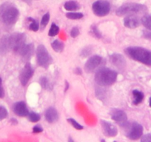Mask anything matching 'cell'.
<instances>
[{"instance_id":"cell-1","label":"cell","mask_w":151,"mask_h":142,"mask_svg":"<svg viewBox=\"0 0 151 142\" xmlns=\"http://www.w3.org/2000/svg\"><path fill=\"white\" fill-rule=\"evenodd\" d=\"M19 10L13 4L5 2L0 5V20L6 25H13L19 17Z\"/></svg>"},{"instance_id":"cell-2","label":"cell","mask_w":151,"mask_h":142,"mask_svg":"<svg viewBox=\"0 0 151 142\" xmlns=\"http://www.w3.org/2000/svg\"><path fill=\"white\" fill-rule=\"evenodd\" d=\"M126 53L133 60L141 62L147 66H151V51L141 47H129Z\"/></svg>"},{"instance_id":"cell-3","label":"cell","mask_w":151,"mask_h":142,"mask_svg":"<svg viewBox=\"0 0 151 142\" xmlns=\"http://www.w3.org/2000/svg\"><path fill=\"white\" fill-rule=\"evenodd\" d=\"M117 73L110 68H101L95 75V81L101 86H110L116 81Z\"/></svg>"},{"instance_id":"cell-4","label":"cell","mask_w":151,"mask_h":142,"mask_svg":"<svg viewBox=\"0 0 151 142\" xmlns=\"http://www.w3.org/2000/svg\"><path fill=\"white\" fill-rule=\"evenodd\" d=\"M147 11V8L145 5L139 3H126L120 6L116 11L119 16L130 14H145Z\"/></svg>"},{"instance_id":"cell-5","label":"cell","mask_w":151,"mask_h":142,"mask_svg":"<svg viewBox=\"0 0 151 142\" xmlns=\"http://www.w3.org/2000/svg\"><path fill=\"white\" fill-rule=\"evenodd\" d=\"M10 50H13L15 53L19 54L20 50L25 44L26 37L24 33H14L8 35Z\"/></svg>"},{"instance_id":"cell-6","label":"cell","mask_w":151,"mask_h":142,"mask_svg":"<svg viewBox=\"0 0 151 142\" xmlns=\"http://www.w3.org/2000/svg\"><path fill=\"white\" fill-rule=\"evenodd\" d=\"M123 126L126 127V136L131 140H137L140 138L143 134V127L137 122H134L131 124H123Z\"/></svg>"},{"instance_id":"cell-7","label":"cell","mask_w":151,"mask_h":142,"mask_svg":"<svg viewBox=\"0 0 151 142\" xmlns=\"http://www.w3.org/2000/svg\"><path fill=\"white\" fill-rule=\"evenodd\" d=\"M36 58L38 65L42 67H47L51 62V58L49 55L48 51L44 45L40 44L36 49Z\"/></svg>"},{"instance_id":"cell-8","label":"cell","mask_w":151,"mask_h":142,"mask_svg":"<svg viewBox=\"0 0 151 142\" xmlns=\"http://www.w3.org/2000/svg\"><path fill=\"white\" fill-rule=\"evenodd\" d=\"M93 12L97 16H105L110 11V5L105 0H99L92 5Z\"/></svg>"},{"instance_id":"cell-9","label":"cell","mask_w":151,"mask_h":142,"mask_svg":"<svg viewBox=\"0 0 151 142\" xmlns=\"http://www.w3.org/2000/svg\"><path fill=\"white\" fill-rule=\"evenodd\" d=\"M33 73H34V70H33V67H31V65L30 64L27 63L25 65V66L24 67L22 70L21 73L19 75V79L20 82H21L22 85L23 86H25L27 84V82H29L31 77L33 76Z\"/></svg>"},{"instance_id":"cell-10","label":"cell","mask_w":151,"mask_h":142,"mask_svg":"<svg viewBox=\"0 0 151 142\" xmlns=\"http://www.w3.org/2000/svg\"><path fill=\"white\" fill-rule=\"evenodd\" d=\"M102 58L99 56H93L90 58L85 65V70L88 73H92L101 64Z\"/></svg>"},{"instance_id":"cell-11","label":"cell","mask_w":151,"mask_h":142,"mask_svg":"<svg viewBox=\"0 0 151 142\" xmlns=\"http://www.w3.org/2000/svg\"><path fill=\"white\" fill-rule=\"evenodd\" d=\"M110 62L118 69L124 70L126 67V61L124 56L119 53H113L110 56Z\"/></svg>"},{"instance_id":"cell-12","label":"cell","mask_w":151,"mask_h":142,"mask_svg":"<svg viewBox=\"0 0 151 142\" xmlns=\"http://www.w3.org/2000/svg\"><path fill=\"white\" fill-rule=\"evenodd\" d=\"M101 123L103 132L105 136H107V137H114L116 136L118 133V130L113 124L105 121H101Z\"/></svg>"},{"instance_id":"cell-13","label":"cell","mask_w":151,"mask_h":142,"mask_svg":"<svg viewBox=\"0 0 151 142\" xmlns=\"http://www.w3.org/2000/svg\"><path fill=\"white\" fill-rule=\"evenodd\" d=\"M110 115L112 119L119 123L120 124H123L126 123L127 120V116L124 111L121 110L113 109L110 111Z\"/></svg>"},{"instance_id":"cell-14","label":"cell","mask_w":151,"mask_h":142,"mask_svg":"<svg viewBox=\"0 0 151 142\" xmlns=\"http://www.w3.org/2000/svg\"><path fill=\"white\" fill-rule=\"evenodd\" d=\"M13 110L16 115H19L20 117H25L27 116L29 114V111L27 108L25 103L23 101H19L16 104H14L13 107Z\"/></svg>"},{"instance_id":"cell-15","label":"cell","mask_w":151,"mask_h":142,"mask_svg":"<svg viewBox=\"0 0 151 142\" xmlns=\"http://www.w3.org/2000/svg\"><path fill=\"white\" fill-rule=\"evenodd\" d=\"M141 24V20L135 14H130L124 19V25L128 28H136Z\"/></svg>"},{"instance_id":"cell-16","label":"cell","mask_w":151,"mask_h":142,"mask_svg":"<svg viewBox=\"0 0 151 142\" xmlns=\"http://www.w3.org/2000/svg\"><path fill=\"white\" fill-rule=\"evenodd\" d=\"M33 53H34V46L33 44H24V47L22 48L20 50L19 55L22 56V58L24 59V60H29L33 56Z\"/></svg>"},{"instance_id":"cell-17","label":"cell","mask_w":151,"mask_h":142,"mask_svg":"<svg viewBox=\"0 0 151 142\" xmlns=\"http://www.w3.org/2000/svg\"><path fill=\"white\" fill-rule=\"evenodd\" d=\"M45 119L49 123H54L59 118V114L57 110L53 108H50L45 111Z\"/></svg>"},{"instance_id":"cell-18","label":"cell","mask_w":151,"mask_h":142,"mask_svg":"<svg viewBox=\"0 0 151 142\" xmlns=\"http://www.w3.org/2000/svg\"><path fill=\"white\" fill-rule=\"evenodd\" d=\"M8 51H10L8 35H5L0 39V53L5 54Z\"/></svg>"},{"instance_id":"cell-19","label":"cell","mask_w":151,"mask_h":142,"mask_svg":"<svg viewBox=\"0 0 151 142\" xmlns=\"http://www.w3.org/2000/svg\"><path fill=\"white\" fill-rule=\"evenodd\" d=\"M64 7L68 11H76L79 9V5L75 1H68L65 2Z\"/></svg>"},{"instance_id":"cell-20","label":"cell","mask_w":151,"mask_h":142,"mask_svg":"<svg viewBox=\"0 0 151 142\" xmlns=\"http://www.w3.org/2000/svg\"><path fill=\"white\" fill-rule=\"evenodd\" d=\"M133 95L134 97V100H133V104L135 105H138V104H140L144 99V93L141 91L137 90H135L133 91Z\"/></svg>"},{"instance_id":"cell-21","label":"cell","mask_w":151,"mask_h":142,"mask_svg":"<svg viewBox=\"0 0 151 142\" xmlns=\"http://www.w3.org/2000/svg\"><path fill=\"white\" fill-rule=\"evenodd\" d=\"M51 46L53 50L57 53H61L64 49V44L59 40H55L54 42H53Z\"/></svg>"},{"instance_id":"cell-22","label":"cell","mask_w":151,"mask_h":142,"mask_svg":"<svg viewBox=\"0 0 151 142\" xmlns=\"http://www.w3.org/2000/svg\"><path fill=\"white\" fill-rule=\"evenodd\" d=\"M141 22L147 29L151 30V15H146L142 17Z\"/></svg>"},{"instance_id":"cell-23","label":"cell","mask_w":151,"mask_h":142,"mask_svg":"<svg viewBox=\"0 0 151 142\" xmlns=\"http://www.w3.org/2000/svg\"><path fill=\"white\" fill-rule=\"evenodd\" d=\"M66 16L70 19H80L84 16L82 13H75V12H68L66 14Z\"/></svg>"},{"instance_id":"cell-24","label":"cell","mask_w":151,"mask_h":142,"mask_svg":"<svg viewBox=\"0 0 151 142\" xmlns=\"http://www.w3.org/2000/svg\"><path fill=\"white\" fill-rule=\"evenodd\" d=\"M40 82L41 86L42 87V88H44V89L50 90V88H51V85H50V82H49L47 78L45 77V76H42V77L40 79Z\"/></svg>"},{"instance_id":"cell-25","label":"cell","mask_w":151,"mask_h":142,"mask_svg":"<svg viewBox=\"0 0 151 142\" xmlns=\"http://www.w3.org/2000/svg\"><path fill=\"white\" fill-rule=\"evenodd\" d=\"M59 28L57 25H56L55 23H53L50 26V30H49L48 35L50 37H55L59 33Z\"/></svg>"},{"instance_id":"cell-26","label":"cell","mask_w":151,"mask_h":142,"mask_svg":"<svg viewBox=\"0 0 151 142\" xmlns=\"http://www.w3.org/2000/svg\"><path fill=\"white\" fill-rule=\"evenodd\" d=\"M28 20L31 22V23H30V25H29V29H30V30H33V31H37V30H39V28H40L39 23H38L35 19L30 18V17L28 19Z\"/></svg>"},{"instance_id":"cell-27","label":"cell","mask_w":151,"mask_h":142,"mask_svg":"<svg viewBox=\"0 0 151 142\" xmlns=\"http://www.w3.org/2000/svg\"><path fill=\"white\" fill-rule=\"evenodd\" d=\"M28 118L31 122H37L40 120V115L35 112H30L28 114Z\"/></svg>"},{"instance_id":"cell-28","label":"cell","mask_w":151,"mask_h":142,"mask_svg":"<svg viewBox=\"0 0 151 142\" xmlns=\"http://www.w3.org/2000/svg\"><path fill=\"white\" fill-rule=\"evenodd\" d=\"M49 20H50V14H49V13H47V14H45L42 19L41 23H40V26H41L42 28H45L47 26V23L49 22Z\"/></svg>"},{"instance_id":"cell-29","label":"cell","mask_w":151,"mask_h":142,"mask_svg":"<svg viewBox=\"0 0 151 142\" xmlns=\"http://www.w3.org/2000/svg\"><path fill=\"white\" fill-rule=\"evenodd\" d=\"M68 121L69 123H70L71 125L73 126V127H74V128H76V130H82V129L84 128L83 126H82L81 124H79V123L77 122V121H76L75 120L73 119V118H68Z\"/></svg>"},{"instance_id":"cell-30","label":"cell","mask_w":151,"mask_h":142,"mask_svg":"<svg viewBox=\"0 0 151 142\" xmlns=\"http://www.w3.org/2000/svg\"><path fill=\"white\" fill-rule=\"evenodd\" d=\"M8 116V110L3 106H0V121L5 119Z\"/></svg>"},{"instance_id":"cell-31","label":"cell","mask_w":151,"mask_h":142,"mask_svg":"<svg viewBox=\"0 0 151 142\" xmlns=\"http://www.w3.org/2000/svg\"><path fill=\"white\" fill-rule=\"evenodd\" d=\"M91 32L93 33V35H94V37H97V38H101V33H100L99 30H98V28L96 27V26L93 25L92 27H91Z\"/></svg>"},{"instance_id":"cell-32","label":"cell","mask_w":151,"mask_h":142,"mask_svg":"<svg viewBox=\"0 0 151 142\" xmlns=\"http://www.w3.org/2000/svg\"><path fill=\"white\" fill-rule=\"evenodd\" d=\"M79 34V30L78 27H73L70 31V36L73 38L78 37Z\"/></svg>"},{"instance_id":"cell-33","label":"cell","mask_w":151,"mask_h":142,"mask_svg":"<svg viewBox=\"0 0 151 142\" xmlns=\"http://www.w3.org/2000/svg\"><path fill=\"white\" fill-rule=\"evenodd\" d=\"M142 142H151V134H146L141 138Z\"/></svg>"},{"instance_id":"cell-34","label":"cell","mask_w":151,"mask_h":142,"mask_svg":"<svg viewBox=\"0 0 151 142\" xmlns=\"http://www.w3.org/2000/svg\"><path fill=\"white\" fill-rule=\"evenodd\" d=\"M143 37L147 39L151 40V30H145L143 32Z\"/></svg>"},{"instance_id":"cell-35","label":"cell","mask_w":151,"mask_h":142,"mask_svg":"<svg viewBox=\"0 0 151 142\" xmlns=\"http://www.w3.org/2000/svg\"><path fill=\"white\" fill-rule=\"evenodd\" d=\"M4 96H5V91L2 87V80L0 78V98H3Z\"/></svg>"},{"instance_id":"cell-36","label":"cell","mask_w":151,"mask_h":142,"mask_svg":"<svg viewBox=\"0 0 151 142\" xmlns=\"http://www.w3.org/2000/svg\"><path fill=\"white\" fill-rule=\"evenodd\" d=\"M33 133H41V132H42V129L39 127V126H36L33 128Z\"/></svg>"},{"instance_id":"cell-37","label":"cell","mask_w":151,"mask_h":142,"mask_svg":"<svg viewBox=\"0 0 151 142\" xmlns=\"http://www.w3.org/2000/svg\"><path fill=\"white\" fill-rule=\"evenodd\" d=\"M149 104H150V107L151 108V97L150 98V100H149Z\"/></svg>"}]
</instances>
